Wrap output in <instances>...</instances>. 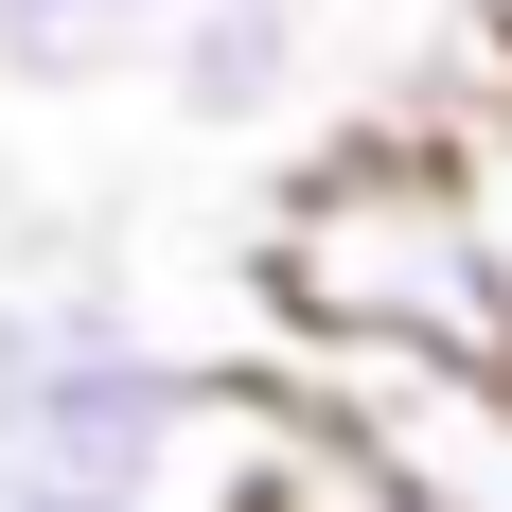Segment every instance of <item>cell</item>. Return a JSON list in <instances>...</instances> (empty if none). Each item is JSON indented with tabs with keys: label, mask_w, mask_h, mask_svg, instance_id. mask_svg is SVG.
Masks as SVG:
<instances>
[{
	"label": "cell",
	"mask_w": 512,
	"mask_h": 512,
	"mask_svg": "<svg viewBox=\"0 0 512 512\" xmlns=\"http://www.w3.org/2000/svg\"><path fill=\"white\" fill-rule=\"evenodd\" d=\"M283 371H301L424 512H512V371H460V354H283Z\"/></svg>",
	"instance_id": "3957f363"
},
{
	"label": "cell",
	"mask_w": 512,
	"mask_h": 512,
	"mask_svg": "<svg viewBox=\"0 0 512 512\" xmlns=\"http://www.w3.org/2000/svg\"><path fill=\"white\" fill-rule=\"evenodd\" d=\"M230 442V389L195 354H159L124 301H53V389H36V460L18 477H89V495H159Z\"/></svg>",
	"instance_id": "7a4b0ae2"
},
{
	"label": "cell",
	"mask_w": 512,
	"mask_h": 512,
	"mask_svg": "<svg viewBox=\"0 0 512 512\" xmlns=\"http://www.w3.org/2000/svg\"><path fill=\"white\" fill-rule=\"evenodd\" d=\"M248 301L283 354H460L512 371V301L477 248V195L424 124H336V142L265 195L248 230Z\"/></svg>",
	"instance_id": "6da1fadb"
},
{
	"label": "cell",
	"mask_w": 512,
	"mask_h": 512,
	"mask_svg": "<svg viewBox=\"0 0 512 512\" xmlns=\"http://www.w3.org/2000/svg\"><path fill=\"white\" fill-rule=\"evenodd\" d=\"M36 389H53V301H18V283H0V477L36 460Z\"/></svg>",
	"instance_id": "ba28073f"
},
{
	"label": "cell",
	"mask_w": 512,
	"mask_h": 512,
	"mask_svg": "<svg viewBox=\"0 0 512 512\" xmlns=\"http://www.w3.org/2000/svg\"><path fill=\"white\" fill-rule=\"evenodd\" d=\"M212 512H424V495L371 460L336 407H318L301 371H265V389H230V442H212Z\"/></svg>",
	"instance_id": "277c9868"
},
{
	"label": "cell",
	"mask_w": 512,
	"mask_h": 512,
	"mask_svg": "<svg viewBox=\"0 0 512 512\" xmlns=\"http://www.w3.org/2000/svg\"><path fill=\"white\" fill-rule=\"evenodd\" d=\"M301 71H318L301 0H230V18H177V36H159L177 124H283V106H301Z\"/></svg>",
	"instance_id": "5b68a950"
},
{
	"label": "cell",
	"mask_w": 512,
	"mask_h": 512,
	"mask_svg": "<svg viewBox=\"0 0 512 512\" xmlns=\"http://www.w3.org/2000/svg\"><path fill=\"white\" fill-rule=\"evenodd\" d=\"M0 512H159V495H89V477H0Z\"/></svg>",
	"instance_id": "9c48e42d"
},
{
	"label": "cell",
	"mask_w": 512,
	"mask_h": 512,
	"mask_svg": "<svg viewBox=\"0 0 512 512\" xmlns=\"http://www.w3.org/2000/svg\"><path fill=\"white\" fill-rule=\"evenodd\" d=\"M477 36H495V53H512V0H477Z\"/></svg>",
	"instance_id": "8fae6325"
},
{
	"label": "cell",
	"mask_w": 512,
	"mask_h": 512,
	"mask_svg": "<svg viewBox=\"0 0 512 512\" xmlns=\"http://www.w3.org/2000/svg\"><path fill=\"white\" fill-rule=\"evenodd\" d=\"M124 53H142V18H124V0H0V71H18V89H106V71H124Z\"/></svg>",
	"instance_id": "52a82bcc"
},
{
	"label": "cell",
	"mask_w": 512,
	"mask_h": 512,
	"mask_svg": "<svg viewBox=\"0 0 512 512\" xmlns=\"http://www.w3.org/2000/svg\"><path fill=\"white\" fill-rule=\"evenodd\" d=\"M124 18H142V36H177V18H230V0H124Z\"/></svg>",
	"instance_id": "30bf717a"
},
{
	"label": "cell",
	"mask_w": 512,
	"mask_h": 512,
	"mask_svg": "<svg viewBox=\"0 0 512 512\" xmlns=\"http://www.w3.org/2000/svg\"><path fill=\"white\" fill-rule=\"evenodd\" d=\"M424 142L460 159V195H477V248H495V301H512V53L460 36V71H442V106H407Z\"/></svg>",
	"instance_id": "8992f818"
}]
</instances>
